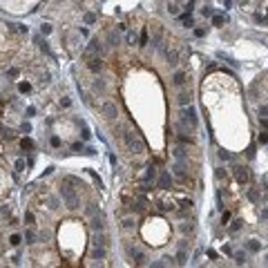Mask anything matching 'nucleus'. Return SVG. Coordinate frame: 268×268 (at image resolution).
Masks as SVG:
<instances>
[{"label": "nucleus", "instance_id": "obj_1", "mask_svg": "<svg viewBox=\"0 0 268 268\" xmlns=\"http://www.w3.org/2000/svg\"><path fill=\"white\" fill-rule=\"evenodd\" d=\"M123 141H125V145L130 147L134 154H143V152H145V143H143L141 134H137V132H125V134H123Z\"/></svg>", "mask_w": 268, "mask_h": 268}, {"label": "nucleus", "instance_id": "obj_2", "mask_svg": "<svg viewBox=\"0 0 268 268\" xmlns=\"http://www.w3.org/2000/svg\"><path fill=\"white\" fill-rule=\"evenodd\" d=\"M61 194H63V199H65V206L69 208V210H74V208L81 206V199H78V194H76L72 188L63 186V188H61Z\"/></svg>", "mask_w": 268, "mask_h": 268}, {"label": "nucleus", "instance_id": "obj_3", "mask_svg": "<svg viewBox=\"0 0 268 268\" xmlns=\"http://www.w3.org/2000/svg\"><path fill=\"white\" fill-rule=\"evenodd\" d=\"M103 114H105L107 118H116L118 116V110H116V103H112V101H107V103H103Z\"/></svg>", "mask_w": 268, "mask_h": 268}, {"label": "nucleus", "instance_id": "obj_4", "mask_svg": "<svg viewBox=\"0 0 268 268\" xmlns=\"http://www.w3.org/2000/svg\"><path fill=\"white\" fill-rule=\"evenodd\" d=\"M235 177H237L239 183H248V181H250V177H248V168H243V165L235 168Z\"/></svg>", "mask_w": 268, "mask_h": 268}, {"label": "nucleus", "instance_id": "obj_5", "mask_svg": "<svg viewBox=\"0 0 268 268\" xmlns=\"http://www.w3.org/2000/svg\"><path fill=\"white\" fill-rule=\"evenodd\" d=\"M170 186H172L170 174H168V172H161V177H159V188H161V190H168Z\"/></svg>", "mask_w": 268, "mask_h": 268}, {"label": "nucleus", "instance_id": "obj_6", "mask_svg": "<svg viewBox=\"0 0 268 268\" xmlns=\"http://www.w3.org/2000/svg\"><path fill=\"white\" fill-rule=\"evenodd\" d=\"M165 61H168V65H172V67L177 65V63H179V54H177V49H168V51H165Z\"/></svg>", "mask_w": 268, "mask_h": 268}, {"label": "nucleus", "instance_id": "obj_7", "mask_svg": "<svg viewBox=\"0 0 268 268\" xmlns=\"http://www.w3.org/2000/svg\"><path fill=\"white\" fill-rule=\"evenodd\" d=\"M87 67H90L92 72H101V69H103V61L98 58V56H94V58L87 63Z\"/></svg>", "mask_w": 268, "mask_h": 268}, {"label": "nucleus", "instance_id": "obj_8", "mask_svg": "<svg viewBox=\"0 0 268 268\" xmlns=\"http://www.w3.org/2000/svg\"><path fill=\"white\" fill-rule=\"evenodd\" d=\"M103 51V45H101V40H92V45H90V54H101Z\"/></svg>", "mask_w": 268, "mask_h": 268}, {"label": "nucleus", "instance_id": "obj_9", "mask_svg": "<svg viewBox=\"0 0 268 268\" xmlns=\"http://www.w3.org/2000/svg\"><path fill=\"white\" fill-rule=\"evenodd\" d=\"M186 78H188L186 72H177V74H174V85H183V83H186Z\"/></svg>", "mask_w": 268, "mask_h": 268}, {"label": "nucleus", "instance_id": "obj_10", "mask_svg": "<svg viewBox=\"0 0 268 268\" xmlns=\"http://www.w3.org/2000/svg\"><path fill=\"white\" fill-rule=\"evenodd\" d=\"M92 90H94V92H105V81H101V78H96V81L92 83Z\"/></svg>", "mask_w": 268, "mask_h": 268}, {"label": "nucleus", "instance_id": "obj_11", "mask_svg": "<svg viewBox=\"0 0 268 268\" xmlns=\"http://www.w3.org/2000/svg\"><path fill=\"white\" fill-rule=\"evenodd\" d=\"M177 101H179V105H188V103H190V94H188V92H181Z\"/></svg>", "mask_w": 268, "mask_h": 268}, {"label": "nucleus", "instance_id": "obj_12", "mask_svg": "<svg viewBox=\"0 0 268 268\" xmlns=\"http://www.w3.org/2000/svg\"><path fill=\"white\" fill-rule=\"evenodd\" d=\"M92 228H94V230H103V217H94Z\"/></svg>", "mask_w": 268, "mask_h": 268}, {"label": "nucleus", "instance_id": "obj_13", "mask_svg": "<svg viewBox=\"0 0 268 268\" xmlns=\"http://www.w3.org/2000/svg\"><path fill=\"white\" fill-rule=\"evenodd\" d=\"M92 257L94 259H103L105 257V250H103V248H94V250H92Z\"/></svg>", "mask_w": 268, "mask_h": 268}, {"label": "nucleus", "instance_id": "obj_14", "mask_svg": "<svg viewBox=\"0 0 268 268\" xmlns=\"http://www.w3.org/2000/svg\"><path fill=\"white\" fill-rule=\"evenodd\" d=\"M9 243H11V246H18V243H20V235H11V237H9Z\"/></svg>", "mask_w": 268, "mask_h": 268}, {"label": "nucleus", "instance_id": "obj_15", "mask_svg": "<svg viewBox=\"0 0 268 268\" xmlns=\"http://www.w3.org/2000/svg\"><path fill=\"white\" fill-rule=\"evenodd\" d=\"M168 11H170V14H179V5L177 2H170V5H168Z\"/></svg>", "mask_w": 268, "mask_h": 268}, {"label": "nucleus", "instance_id": "obj_16", "mask_svg": "<svg viewBox=\"0 0 268 268\" xmlns=\"http://www.w3.org/2000/svg\"><path fill=\"white\" fill-rule=\"evenodd\" d=\"M239 228H241V221L237 219V221H233V226H230V233H237Z\"/></svg>", "mask_w": 268, "mask_h": 268}, {"label": "nucleus", "instance_id": "obj_17", "mask_svg": "<svg viewBox=\"0 0 268 268\" xmlns=\"http://www.w3.org/2000/svg\"><path fill=\"white\" fill-rule=\"evenodd\" d=\"M177 261H179V264H186V250H179V255H177Z\"/></svg>", "mask_w": 268, "mask_h": 268}, {"label": "nucleus", "instance_id": "obj_18", "mask_svg": "<svg viewBox=\"0 0 268 268\" xmlns=\"http://www.w3.org/2000/svg\"><path fill=\"white\" fill-rule=\"evenodd\" d=\"M235 259H237L239 264H243V261H246V253H237V255H235Z\"/></svg>", "mask_w": 268, "mask_h": 268}, {"label": "nucleus", "instance_id": "obj_19", "mask_svg": "<svg viewBox=\"0 0 268 268\" xmlns=\"http://www.w3.org/2000/svg\"><path fill=\"white\" fill-rule=\"evenodd\" d=\"M181 22L183 25H192V18H190V16H181Z\"/></svg>", "mask_w": 268, "mask_h": 268}, {"label": "nucleus", "instance_id": "obj_20", "mask_svg": "<svg viewBox=\"0 0 268 268\" xmlns=\"http://www.w3.org/2000/svg\"><path fill=\"white\" fill-rule=\"evenodd\" d=\"M201 14H203V16H212V7H203Z\"/></svg>", "mask_w": 268, "mask_h": 268}, {"label": "nucleus", "instance_id": "obj_21", "mask_svg": "<svg viewBox=\"0 0 268 268\" xmlns=\"http://www.w3.org/2000/svg\"><path fill=\"white\" fill-rule=\"evenodd\" d=\"M25 221L31 226V223H34V215H31V212H27V215H25Z\"/></svg>", "mask_w": 268, "mask_h": 268}, {"label": "nucleus", "instance_id": "obj_22", "mask_svg": "<svg viewBox=\"0 0 268 268\" xmlns=\"http://www.w3.org/2000/svg\"><path fill=\"white\" fill-rule=\"evenodd\" d=\"M127 43H130V45H132V43H137V34H127Z\"/></svg>", "mask_w": 268, "mask_h": 268}, {"label": "nucleus", "instance_id": "obj_23", "mask_svg": "<svg viewBox=\"0 0 268 268\" xmlns=\"http://www.w3.org/2000/svg\"><path fill=\"white\" fill-rule=\"evenodd\" d=\"M16 170H25V161H22V159H20V161H16Z\"/></svg>", "mask_w": 268, "mask_h": 268}, {"label": "nucleus", "instance_id": "obj_24", "mask_svg": "<svg viewBox=\"0 0 268 268\" xmlns=\"http://www.w3.org/2000/svg\"><path fill=\"white\" fill-rule=\"evenodd\" d=\"M51 145L58 147V145H61V139H58V137H51Z\"/></svg>", "mask_w": 268, "mask_h": 268}, {"label": "nucleus", "instance_id": "obj_25", "mask_svg": "<svg viewBox=\"0 0 268 268\" xmlns=\"http://www.w3.org/2000/svg\"><path fill=\"white\" fill-rule=\"evenodd\" d=\"M94 20H96V18H94V14H87V16H85V22H90V25H92Z\"/></svg>", "mask_w": 268, "mask_h": 268}, {"label": "nucleus", "instance_id": "obj_26", "mask_svg": "<svg viewBox=\"0 0 268 268\" xmlns=\"http://www.w3.org/2000/svg\"><path fill=\"white\" fill-rule=\"evenodd\" d=\"M194 36H199V38H201V36H206V29H201V27H199V29H194Z\"/></svg>", "mask_w": 268, "mask_h": 268}, {"label": "nucleus", "instance_id": "obj_27", "mask_svg": "<svg viewBox=\"0 0 268 268\" xmlns=\"http://www.w3.org/2000/svg\"><path fill=\"white\" fill-rule=\"evenodd\" d=\"M212 22H215V25H221V22H223V16H215Z\"/></svg>", "mask_w": 268, "mask_h": 268}, {"label": "nucleus", "instance_id": "obj_28", "mask_svg": "<svg viewBox=\"0 0 268 268\" xmlns=\"http://www.w3.org/2000/svg\"><path fill=\"white\" fill-rule=\"evenodd\" d=\"M259 141L266 143V141H268V134H264V132H261V134H259Z\"/></svg>", "mask_w": 268, "mask_h": 268}, {"label": "nucleus", "instance_id": "obj_29", "mask_svg": "<svg viewBox=\"0 0 268 268\" xmlns=\"http://www.w3.org/2000/svg\"><path fill=\"white\" fill-rule=\"evenodd\" d=\"M22 147H31V141H29V139H22Z\"/></svg>", "mask_w": 268, "mask_h": 268}, {"label": "nucleus", "instance_id": "obj_30", "mask_svg": "<svg viewBox=\"0 0 268 268\" xmlns=\"http://www.w3.org/2000/svg\"><path fill=\"white\" fill-rule=\"evenodd\" d=\"M228 219H230V212H223V217H221V223H226Z\"/></svg>", "mask_w": 268, "mask_h": 268}, {"label": "nucleus", "instance_id": "obj_31", "mask_svg": "<svg viewBox=\"0 0 268 268\" xmlns=\"http://www.w3.org/2000/svg\"><path fill=\"white\" fill-rule=\"evenodd\" d=\"M152 268H163V261H154V264H152Z\"/></svg>", "mask_w": 268, "mask_h": 268}]
</instances>
